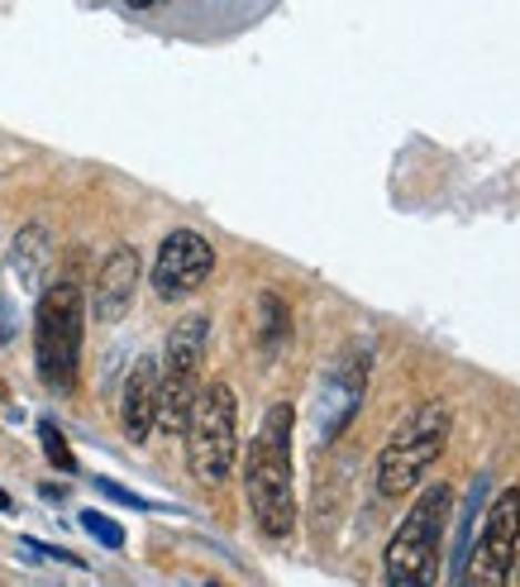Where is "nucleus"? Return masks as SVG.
<instances>
[{
  "label": "nucleus",
  "instance_id": "obj_7",
  "mask_svg": "<svg viewBox=\"0 0 520 587\" xmlns=\"http://www.w3.org/2000/svg\"><path fill=\"white\" fill-rule=\"evenodd\" d=\"M215 273V249L206 234L196 230H172L163 244H157L153 259V292L163 301H182L206 287V277Z\"/></svg>",
  "mask_w": 520,
  "mask_h": 587
},
{
  "label": "nucleus",
  "instance_id": "obj_3",
  "mask_svg": "<svg viewBox=\"0 0 520 587\" xmlns=\"http://www.w3.org/2000/svg\"><path fill=\"white\" fill-rule=\"evenodd\" d=\"M449 431H453V411L445 402H425L406 411L391 425L383 454H377V492L387 502H397L411 487H420V478L435 468V458L445 454Z\"/></svg>",
  "mask_w": 520,
  "mask_h": 587
},
{
  "label": "nucleus",
  "instance_id": "obj_19",
  "mask_svg": "<svg viewBox=\"0 0 520 587\" xmlns=\"http://www.w3.org/2000/svg\"><path fill=\"white\" fill-rule=\"evenodd\" d=\"M10 506H14V502H10V492H0V512H10Z\"/></svg>",
  "mask_w": 520,
  "mask_h": 587
},
{
  "label": "nucleus",
  "instance_id": "obj_16",
  "mask_svg": "<svg viewBox=\"0 0 520 587\" xmlns=\"http://www.w3.org/2000/svg\"><path fill=\"white\" fill-rule=\"evenodd\" d=\"M14 330H20V321H14V306L6 301V292H0V344H10Z\"/></svg>",
  "mask_w": 520,
  "mask_h": 587
},
{
  "label": "nucleus",
  "instance_id": "obj_1",
  "mask_svg": "<svg viewBox=\"0 0 520 587\" xmlns=\"http://www.w3.org/2000/svg\"><path fill=\"white\" fill-rule=\"evenodd\" d=\"M292 425H296V411L287 402H277L244 449V497H248V512H254L258 530L267 539H287L296 530Z\"/></svg>",
  "mask_w": 520,
  "mask_h": 587
},
{
  "label": "nucleus",
  "instance_id": "obj_13",
  "mask_svg": "<svg viewBox=\"0 0 520 587\" xmlns=\"http://www.w3.org/2000/svg\"><path fill=\"white\" fill-rule=\"evenodd\" d=\"M287 335H292L287 301H282L277 292H263L258 296V344L267 348V354H277V348L287 344Z\"/></svg>",
  "mask_w": 520,
  "mask_h": 587
},
{
  "label": "nucleus",
  "instance_id": "obj_14",
  "mask_svg": "<svg viewBox=\"0 0 520 587\" xmlns=\"http://www.w3.org/2000/svg\"><path fill=\"white\" fill-rule=\"evenodd\" d=\"M39 444H43V454H49V464H53L58 473H77V454L68 449V439H62V431H58L53 421L39 425Z\"/></svg>",
  "mask_w": 520,
  "mask_h": 587
},
{
  "label": "nucleus",
  "instance_id": "obj_10",
  "mask_svg": "<svg viewBox=\"0 0 520 587\" xmlns=\"http://www.w3.org/2000/svg\"><path fill=\"white\" fill-rule=\"evenodd\" d=\"M139 277H144V263H139L134 244H120L105 253V263L96 267V292H91V315L101 325H120L124 315L134 311L139 296Z\"/></svg>",
  "mask_w": 520,
  "mask_h": 587
},
{
  "label": "nucleus",
  "instance_id": "obj_15",
  "mask_svg": "<svg viewBox=\"0 0 520 587\" xmlns=\"http://www.w3.org/2000/svg\"><path fill=\"white\" fill-rule=\"evenodd\" d=\"M82 530L96 535L105 549H120V545H124V530H120L110 516H101V512H82Z\"/></svg>",
  "mask_w": 520,
  "mask_h": 587
},
{
  "label": "nucleus",
  "instance_id": "obj_2",
  "mask_svg": "<svg viewBox=\"0 0 520 587\" xmlns=\"http://www.w3.org/2000/svg\"><path fill=\"white\" fill-rule=\"evenodd\" d=\"M186 468L201 487L230 483L234 464H239V396L230 383H206L196 387V402L186 411Z\"/></svg>",
  "mask_w": 520,
  "mask_h": 587
},
{
  "label": "nucleus",
  "instance_id": "obj_9",
  "mask_svg": "<svg viewBox=\"0 0 520 587\" xmlns=\"http://www.w3.org/2000/svg\"><path fill=\"white\" fill-rule=\"evenodd\" d=\"M516 539H520V487H501L492 506H487V520H482V539H478V554H472V568L463 578H478V583H507V568H511V554H516Z\"/></svg>",
  "mask_w": 520,
  "mask_h": 587
},
{
  "label": "nucleus",
  "instance_id": "obj_18",
  "mask_svg": "<svg viewBox=\"0 0 520 587\" xmlns=\"http://www.w3.org/2000/svg\"><path fill=\"white\" fill-rule=\"evenodd\" d=\"M507 583H520V539H516V554H511V568H507Z\"/></svg>",
  "mask_w": 520,
  "mask_h": 587
},
{
  "label": "nucleus",
  "instance_id": "obj_5",
  "mask_svg": "<svg viewBox=\"0 0 520 587\" xmlns=\"http://www.w3.org/2000/svg\"><path fill=\"white\" fill-rule=\"evenodd\" d=\"M449 506H453L449 483H430L411 502V512L401 516V526L391 530L387 549H383V578L391 587H416V583L435 578L439 539H445V526H449Z\"/></svg>",
  "mask_w": 520,
  "mask_h": 587
},
{
  "label": "nucleus",
  "instance_id": "obj_6",
  "mask_svg": "<svg viewBox=\"0 0 520 587\" xmlns=\"http://www.w3.org/2000/svg\"><path fill=\"white\" fill-rule=\"evenodd\" d=\"M206 340H211V315H201V311L182 315L167 330V348H163V363H157V421H153L163 435H182L186 411H192L196 387H201Z\"/></svg>",
  "mask_w": 520,
  "mask_h": 587
},
{
  "label": "nucleus",
  "instance_id": "obj_8",
  "mask_svg": "<svg viewBox=\"0 0 520 587\" xmlns=\"http://www.w3.org/2000/svg\"><path fill=\"white\" fill-rule=\"evenodd\" d=\"M364 396H368V348H349V354H339V363L325 373L320 396H315V435H320V444L339 439L349 431Z\"/></svg>",
  "mask_w": 520,
  "mask_h": 587
},
{
  "label": "nucleus",
  "instance_id": "obj_12",
  "mask_svg": "<svg viewBox=\"0 0 520 587\" xmlns=\"http://www.w3.org/2000/svg\"><path fill=\"white\" fill-rule=\"evenodd\" d=\"M49 263H53V234L43 225H24L20 234H14V244H10V273L20 277V287L29 296L43 292V273H49Z\"/></svg>",
  "mask_w": 520,
  "mask_h": 587
},
{
  "label": "nucleus",
  "instance_id": "obj_11",
  "mask_svg": "<svg viewBox=\"0 0 520 587\" xmlns=\"http://www.w3.org/2000/svg\"><path fill=\"white\" fill-rule=\"evenodd\" d=\"M157 421V358H139L120 392V425L134 444H144L153 435Z\"/></svg>",
  "mask_w": 520,
  "mask_h": 587
},
{
  "label": "nucleus",
  "instance_id": "obj_17",
  "mask_svg": "<svg viewBox=\"0 0 520 587\" xmlns=\"http://www.w3.org/2000/svg\"><path fill=\"white\" fill-rule=\"evenodd\" d=\"M96 487H101V492H105V497H110V502H124V506H149V502H144V497H134V492H124V487H120V483H110V478H101V483H96Z\"/></svg>",
  "mask_w": 520,
  "mask_h": 587
},
{
  "label": "nucleus",
  "instance_id": "obj_4",
  "mask_svg": "<svg viewBox=\"0 0 520 587\" xmlns=\"http://www.w3.org/2000/svg\"><path fill=\"white\" fill-rule=\"evenodd\" d=\"M82 330H86V301L77 282H53L39 292L34 311V368L49 392H72L77 368H82Z\"/></svg>",
  "mask_w": 520,
  "mask_h": 587
}]
</instances>
